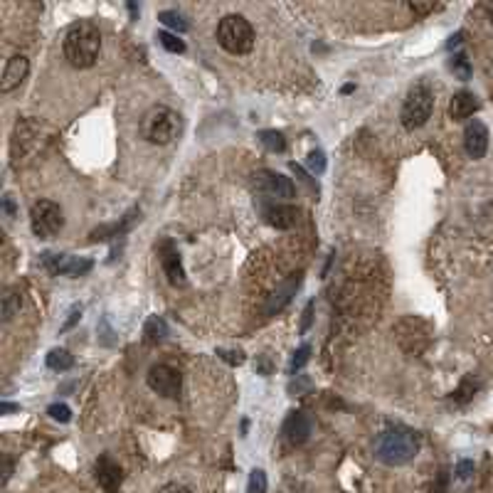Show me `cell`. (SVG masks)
<instances>
[{"mask_svg":"<svg viewBox=\"0 0 493 493\" xmlns=\"http://www.w3.org/2000/svg\"><path fill=\"white\" fill-rule=\"evenodd\" d=\"M64 59L74 69H89L97 64L99 52H101V32L94 22L79 20L64 32L62 40Z\"/></svg>","mask_w":493,"mask_h":493,"instance_id":"1","label":"cell"},{"mask_svg":"<svg viewBox=\"0 0 493 493\" xmlns=\"http://www.w3.org/2000/svg\"><path fill=\"white\" fill-rule=\"evenodd\" d=\"M420 454V434L407 427L385 429L375 441V459L387 466H405Z\"/></svg>","mask_w":493,"mask_h":493,"instance_id":"2","label":"cell"},{"mask_svg":"<svg viewBox=\"0 0 493 493\" xmlns=\"http://www.w3.org/2000/svg\"><path fill=\"white\" fill-rule=\"evenodd\" d=\"M183 119L171 106L156 104L145 111L141 119V136L153 145H168L180 136Z\"/></svg>","mask_w":493,"mask_h":493,"instance_id":"3","label":"cell"},{"mask_svg":"<svg viewBox=\"0 0 493 493\" xmlns=\"http://www.w3.org/2000/svg\"><path fill=\"white\" fill-rule=\"evenodd\" d=\"M215 37H217V45L222 47L224 52L234 55H250L255 50V27L250 25V20L244 15H224L222 20L217 22V30H215Z\"/></svg>","mask_w":493,"mask_h":493,"instance_id":"4","label":"cell"},{"mask_svg":"<svg viewBox=\"0 0 493 493\" xmlns=\"http://www.w3.org/2000/svg\"><path fill=\"white\" fill-rule=\"evenodd\" d=\"M431 111H434V92L424 82L415 84L405 97V104H402V126L407 131L422 129L431 119Z\"/></svg>","mask_w":493,"mask_h":493,"instance_id":"5","label":"cell"},{"mask_svg":"<svg viewBox=\"0 0 493 493\" xmlns=\"http://www.w3.org/2000/svg\"><path fill=\"white\" fill-rule=\"evenodd\" d=\"M30 227L37 239H52L62 232L64 213L52 200H37L30 208Z\"/></svg>","mask_w":493,"mask_h":493,"instance_id":"6","label":"cell"},{"mask_svg":"<svg viewBox=\"0 0 493 493\" xmlns=\"http://www.w3.org/2000/svg\"><path fill=\"white\" fill-rule=\"evenodd\" d=\"M252 187H255V192H259L264 200H269V203L296 197V185L291 183V178L281 176V173H276V171H257L255 176H252Z\"/></svg>","mask_w":493,"mask_h":493,"instance_id":"7","label":"cell"},{"mask_svg":"<svg viewBox=\"0 0 493 493\" xmlns=\"http://www.w3.org/2000/svg\"><path fill=\"white\" fill-rule=\"evenodd\" d=\"M145 383H148V387H151L156 394H161V397H166V400H176L183 390V375L178 373L176 368H171V365L161 363V365H153V368L148 370Z\"/></svg>","mask_w":493,"mask_h":493,"instance_id":"8","label":"cell"},{"mask_svg":"<svg viewBox=\"0 0 493 493\" xmlns=\"http://www.w3.org/2000/svg\"><path fill=\"white\" fill-rule=\"evenodd\" d=\"M42 264L50 274H67L84 276L92 271L94 262L87 257H69V255H42Z\"/></svg>","mask_w":493,"mask_h":493,"instance_id":"9","label":"cell"},{"mask_svg":"<svg viewBox=\"0 0 493 493\" xmlns=\"http://www.w3.org/2000/svg\"><path fill=\"white\" fill-rule=\"evenodd\" d=\"M94 476H97V483L104 493H119L121 483H124V469L109 454H101L94 464Z\"/></svg>","mask_w":493,"mask_h":493,"instance_id":"10","label":"cell"},{"mask_svg":"<svg viewBox=\"0 0 493 493\" xmlns=\"http://www.w3.org/2000/svg\"><path fill=\"white\" fill-rule=\"evenodd\" d=\"M311 431H313V424L306 412H289V417L284 420V427H281V436H284V441L291 444V447L306 444Z\"/></svg>","mask_w":493,"mask_h":493,"instance_id":"11","label":"cell"},{"mask_svg":"<svg viewBox=\"0 0 493 493\" xmlns=\"http://www.w3.org/2000/svg\"><path fill=\"white\" fill-rule=\"evenodd\" d=\"M37 134H40V124L32 119H22L17 121L15 126V134H13V143H10V151H13V163L17 166L20 156H25L30 148L37 145Z\"/></svg>","mask_w":493,"mask_h":493,"instance_id":"12","label":"cell"},{"mask_svg":"<svg viewBox=\"0 0 493 493\" xmlns=\"http://www.w3.org/2000/svg\"><path fill=\"white\" fill-rule=\"evenodd\" d=\"M464 148H466L469 158H473V161H478V158L486 156L488 151V129L483 121L473 119L466 124V129H464Z\"/></svg>","mask_w":493,"mask_h":493,"instance_id":"13","label":"cell"},{"mask_svg":"<svg viewBox=\"0 0 493 493\" xmlns=\"http://www.w3.org/2000/svg\"><path fill=\"white\" fill-rule=\"evenodd\" d=\"M27 72H30V62H27V57H22V55H13V57L8 59L6 69H3V77H0V92L3 94L15 92V89L25 82Z\"/></svg>","mask_w":493,"mask_h":493,"instance_id":"14","label":"cell"},{"mask_svg":"<svg viewBox=\"0 0 493 493\" xmlns=\"http://www.w3.org/2000/svg\"><path fill=\"white\" fill-rule=\"evenodd\" d=\"M262 215L264 220L276 229H291L299 220V210L291 208V205H284V203H262Z\"/></svg>","mask_w":493,"mask_h":493,"instance_id":"15","label":"cell"},{"mask_svg":"<svg viewBox=\"0 0 493 493\" xmlns=\"http://www.w3.org/2000/svg\"><path fill=\"white\" fill-rule=\"evenodd\" d=\"M161 264H163V271H166L168 281H171V286H180V289L187 286V276H185V269H183L180 255H178V250L171 242H166L161 247Z\"/></svg>","mask_w":493,"mask_h":493,"instance_id":"16","label":"cell"},{"mask_svg":"<svg viewBox=\"0 0 493 493\" xmlns=\"http://www.w3.org/2000/svg\"><path fill=\"white\" fill-rule=\"evenodd\" d=\"M299 284H301V274H294L291 279H286L281 286H276V291L269 296V301H266V308L264 311L269 313V316H274V313H279L281 308L286 306V303L291 301V296L296 294V289H299Z\"/></svg>","mask_w":493,"mask_h":493,"instance_id":"17","label":"cell"},{"mask_svg":"<svg viewBox=\"0 0 493 493\" xmlns=\"http://www.w3.org/2000/svg\"><path fill=\"white\" fill-rule=\"evenodd\" d=\"M478 111V99L471 92H459L449 101V116L454 121H466Z\"/></svg>","mask_w":493,"mask_h":493,"instance_id":"18","label":"cell"},{"mask_svg":"<svg viewBox=\"0 0 493 493\" xmlns=\"http://www.w3.org/2000/svg\"><path fill=\"white\" fill-rule=\"evenodd\" d=\"M20 308H22L20 289H15V286H8V289L3 291V296H0V318H3V323L13 321V318L20 313Z\"/></svg>","mask_w":493,"mask_h":493,"instance_id":"19","label":"cell"},{"mask_svg":"<svg viewBox=\"0 0 493 493\" xmlns=\"http://www.w3.org/2000/svg\"><path fill=\"white\" fill-rule=\"evenodd\" d=\"M136 215H138V210H131L129 215H126L121 222H114V224H106V227H99L92 232V242H104V239H111V237H121V234L126 232V229L134 224Z\"/></svg>","mask_w":493,"mask_h":493,"instance_id":"20","label":"cell"},{"mask_svg":"<svg viewBox=\"0 0 493 493\" xmlns=\"http://www.w3.org/2000/svg\"><path fill=\"white\" fill-rule=\"evenodd\" d=\"M74 365V355L64 348H52L47 353V368L55 370V373H67Z\"/></svg>","mask_w":493,"mask_h":493,"instance_id":"21","label":"cell"},{"mask_svg":"<svg viewBox=\"0 0 493 493\" xmlns=\"http://www.w3.org/2000/svg\"><path fill=\"white\" fill-rule=\"evenodd\" d=\"M143 338L145 343H161L168 338V323L161 316H151L143 326Z\"/></svg>","mask_w":493,"mask_h":493,"instance_id":"22","label":"cell"},{"mask_svg":"<svg viewBox=\"0 0 493 493\" xmlns=\"http://www.w3.org/2000/svg\"><path fill=\"white\" fill-rule=\"evenodd\" d=\"M259 143L264 145L266 151H271V153H284L286 151L284 134H281V131H274V129L259 131Z\"/></svg>","mask_w":493,"mask_h":493,"instance_id":"23","label":"cell"},{"mask_svg":"<svg viewBox=\"0 0 493 493\" xmlns=\"http://www.w3.org/2000/svg\"><path fill=\"white\" fill-rule=\"evenodd\" d=\"M158 20L163 22L166 27H171V30H176V32H187V22L183 20V15L180 13H176V10H163V13H158Z\"/></svg>","mask_w":493,"mask_h":493,"instance_id":"24","label":"cell"},{"mask_svg":"<svg viewBox=\"0 0 493 493\" xmlns=\"http://www.w3.org/2000/svg\"><path fill=\"white\" fill-rule=\"evenodd\" d=\"M158 42L163 45V50H168L171 55H183L185 52V42L180 40L178 35H171V32H158Z\"/></svg>","mask_w":493,"mask_h":493,"instance_id":"25","label":"cell"},{"mask_svg":"<svg viewBox=\"0 0 493 493\" xmlns=\"http://www.w3.org/2000/svg\"><path fill=\"white\" fill-rule=\"evenodd\" d=\"M452 72L457 74L462 82H469V79H471V62H469V57L464 52H457L452 57Z\"/></svg>","mask_w":493,"mask_h":493,"instance_id":"26","label":"cell"},{"mask_svg":"<svg viewBox=\"0 0 493 493\" xmlns=\"http://www.w3.org/2000/svg\"><path fill=\"white\" fill-rule=\"evenodd\" d=\"M311 360V345H301V348L296 350L294 353V358H291V363H289V375H296L299 370L303 368V365Z\"/></svg>","mask_w":493,"mask_h":493,"instance_id":"27","label":"cell"},{"mask_svg":"<svg viewBox=\"0 0 493 493\" xmlns=\"http://www.w3.org/2000/svg\"><path fill=\"white\" fill-rule=\"evenodd\" d=\"M476 390H478V385L473 383V378H466L462 385H459V390L452 394V397L459 402V405H464V402H469V400H471V397H473V392H476Z\"/></svg>","mask_w":493,"mask_h":493,"instance_id":"28","label":"cell"},{"mask_svg":"<svg viewBox=\"0 0 493 493\" xmlns=\"http://www.w3.org/2000/svg\"><path fill=\"white\" fill-rule=\"evenodd\" d=\"M247 493H266V473L262 471V469H255V471L250 473Z\"/></svg>","mask_w":493,"mask_h":493,"instance_id":"29","label":"cell"},{"mask_svg":"<svg viewBox=\"0 0 493 493\" xmlns=\"http://www.w3.org/2000/svg\"><path fill=\"white\" fill-rule=\"evenodd\" d=\"M308 171H311L313 176H323V171H326V153H323L321 148L308 153Z\"/></svg>","mask_w":493,"mask_h":493,"instance_id":"30","label":"cell"},{"mask_svg":"<svg viewBox=\"0 0 493 493\" xmlns=\"http://www.w3.org/2000/svg\"><path fill=\"white\" fill-rule=\"evenodd\" d=\"M47 415L52 417L55 422H62V424H67L69 420H72V410H69L64 402H55V405L47 407Z\"/></svg>","mask_w":493,"mask_h":493,"instance_id":"31","label":"cell"},{"mask_svg":"<svg viewBox=\"0 0 493 493\" xmlns=\"http://www.w3.org/2000/svg\"><path fill=\"white\" fill-rule=\"evenodd\" d=\"M441 3H410V10L415 13V15L424 17V15H431V13H439L441 10Z\"/></svg>","mask_w":493,"mask_h":493,"instance_id":"32","label":"cell"},{"mask_svg":"<svg viewBox=\"0 0 493 493\" xmlns=\"http://www.w3.org/2000/svg\"><path fill=\"white\" fill-rule=\"evenodd\" d=\"M454 473H457L459 481H466V478H471V473H473V462H469V459H462V462L457 464V469H454Z\"/></svg>","mask_w":493,"mask_h":493,"instance_id":"33","label":"cell"},{"mask_svg":"<svg viewBox=\"0 0 493 493\" xmlns=\"http://www.w3.org/2000/svg\"><path fill=\"white\" fill-rule=\"evenodd\" d=\"M217 355L222 360H227L229 365H242L244 363V353H242V350H222V348H220Z\"/></svg>","mask_w":493,"mask_h":493,"instance_id":"34","label":"cell"},{"mask_svg":"<svg viewBox=\"0 0 493 493\" xmlns=\"http://www.w3.org/2000/svg\"><path fill=\"white\" fill-rule=\"evenodd\" d=\"M447 491H449V476H447V471H439V476L431 483L429 493H447Z\"/></svg>","mask_w":493,"mask_h":493,"instance_id":"35","label":"cell"},{"mask_svg":"<svg viewBox=\"0 0 493 493\" xmlns=\"http://www.w3.org/2000/svg\"><path fill=\"white\" fill-rule=\"evenodd\" d=\"M79 318H82V306H74L72 311H69V318L62 323V328H59V331H62V333H64V331H69V328H72L74 323L79 321Z\"/></svg>","mask_w":493,"mask_h":493,"instance_id":"36","label":"cell"},{"mask_svg":"<svg viewBox=\"0 0 493 493\" xmlns=\"http://www.w3.org/2000/svg\"><path fill=\"white\" fill-rule=\"evenodd\" d=\"M311 321H313V301L306 303V308H303V321H301V333H306L308 328H311Z\"/></svg>","mask_w":493,"mask_h":493,"instance_id":"37","label":"cell"},{"mask_svg":"<svg viewBox=\"0 0 493 493\" xmlns=\"http://www.w3.org/2000/svg\"><path fill=\"white\" fill-rule=\"evenodd\" d=\"M3 213L8 215V217H15V203H13V195H3Z\"/></svg>","mask_w":493,"mask_h":493,"instance_id":"38","label":"cell"},{"mask_svg":"<svg viewBox=\"0 0 493 493\" xmlns=\"http://www.w3.org/2000/svg\"><path fill=\"white\" fill-rule=\"evenodd\" d=\"M158 493H190V488H185L183 483H166Z\"/></svg>","mask_w":493,"mask_h":493,"instance_id":"39","label":"cell"},{"mask_svg":"<svg viewBox=\"0 0 493 493\" xmlns=\"http://www.w3.org/2000/svg\"><path fill=\"white\" fill-rule=\"evenodd\" d=\"M10 476H13V462L10 457H3V486L10 481Z\"/></svg>","mask_w":493,"mask_h":493,"instance_id":"40","label":"cell"},{"mask_svg":"<svg viewBox=\"0 0 493 493\" xmlns=\"http://www.w3.org/2000/svg\"><path fill=\"white\" fill-rule=\"evenodd\" d=\"M281 493H303V491H301V483H296V481L284 483V488H281Z\"/></svg>","mask_w":493,"mask_h":493,"instance_id":"41","label":"cell"},{"mask_svg":"<svg viewBox=\"0 0 493 493\" xmlns=\"http://www.w3.org/2000/svg\"><path fill=\"white\" fill-rule=\"evenodd\" d=\"M20 410V405H13V402H3V405H0V412H3V415H8V412H17Z\"/></svg>","mask_w":493,"mask_h":493,"instance_id":"42","label":"cell"},{"mask_svg":"<svg viewBox=\"0 0 493 493\" xmlns=\"http://www.w3.org/2000/svg\"><path fill=\"white\" fill-rule=\"evenodd\" d=\"M462 40H464V35H462V32H457V35H454L452 37V40H449V50H454V47H459V45H462Z\"/></svg>","mask_w":493,"mask_h":493,"instance_id":"43","label":"cell"},{"mask_svg":"<svg viewBox=\"0 0 493 493\" xmlns=\"http://www.w3.org/2000/svg\"><path fill=\"white\" fill-rule=\"evenodd\" d=\"M129 10H131V15H134V20H136V15H138V8H136L134 3H129Z\"/></svg>","mask_w":493,"mask_h":493,"instance_id":"44","label":"cell"},{"mask_svg":"<svg viewBox=\"0 0 493 493\" xmlns=\"http://www.w3.org/2000/svg\"><path fill=\"white\" fill-rule=\"evenodd\" d=\"M355 89V84H345V87H343V94H350Z\"/></svg>","mask_w":493,"mask_h":493,"instance_id":"45","label":"cell"},{"mask_svg":"<svg viewBox=\"0 0 493 493\" xmlns=\"http://www.w3.org/2000/svg\"><path fill=\"white\" fill-rule=\"evenodd\" d=\"M491 22H493V8H491Z\"/></svg>","mask_w":493,"mask_h":493,"instance_id":"46","label":"cell"}]
</instances>
